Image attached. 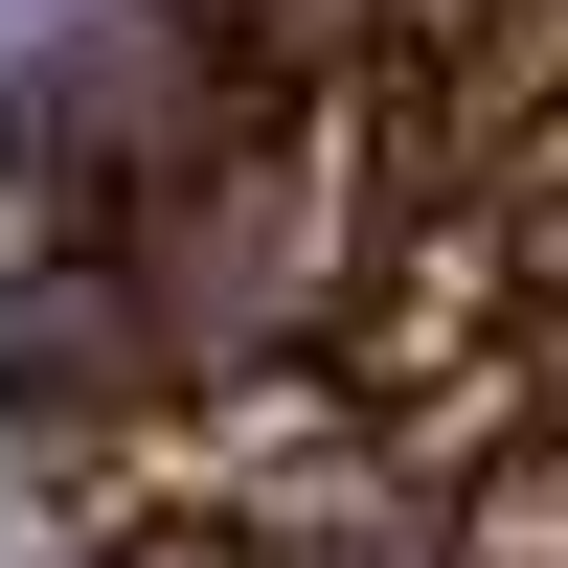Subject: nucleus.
Masks as SVG:
<instances>
[{"mask_svg": "<svg viewBox=\"0 0 568 568\" xmlns=\"http://www.w3.org/2000/svg\"><path fill=\"white\" fill-rule=\"evenodd\" d=\"M433 568H568V455H546V409L433 478Z\"/></svg>", "mask_w": 568, "mask_h": 568, "instance_id": "f257e3e1", "label": "nucleus"}]
</instances>
